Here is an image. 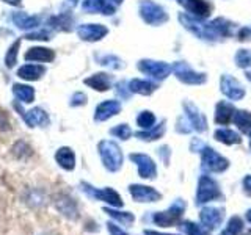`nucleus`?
I'll list each match as a JSON object with an SVG mask.
<instances>
[{
  "instance_id": "44",
  "label": "nucleus",
  "mask_w": 251,
  "mask_h": 235,
  "mask_svg": "<svg viewBox=\"0 0 251 235\" xmlns=\"http://www.w3.org/2000/svg\"><path fill=\"white\" fill-rule=\"evenodd\" d=\"M176 130H177L179 133H190V132L193 130L192 124H190V121L187 119V116H185V115H184V116H180L179 119H177V122H176Z\"/></svg>"
},
{
  "instance_id": "7",
  "label": "nucleus",
  "mask_w": 251,
  "mask_h": 235,
  "mask_svg": "<svg viewBox=\"0 0 251 235\" xmlns=\"http://www.w3.org/2000/svg\"><path fill=\"white\" fill-rule=\"evenodd\" d=\"M179 21L180 24L190 31V33H193L196 38L200 39H206V41H217V39H220L215 31L210 28L209 24H204L202 19H198V18H193V16L190 14H184L180 13L179 14Z\"/></svg>"
},
{
  "instance_id": "58",
  "label": "nucleus",
  "mask_w": 251,
  "mask_h": 235,
  "mask_svg": "<svg viewBox=\"0 0 251 235\" xmlns=\"http://www.w3.org/2000/svg\"><path fill=\"white\" fill-rule=\"evenodd\" d=\"M71 3H77V0H69Z\"/></svg>"
},
{
  "instance_id": "42",
  "label": "nucleus",
  "mask_w": 251,
  "mask_h": 235,
  "mask_svg": "<svg viewBox=\"0 0 251 235\" xmlns=\"http://www.w3.org/2000/svg\"><path fill=\"white\" fill-rule=\"evenodd\" d=\"M18 47H19V43H14L10 50H8L6 57H5V61H6V66L8 68H13L16 65V61H18Z\"/></svg>"
},
{
  "instance_id": "23",
  "label": "nucleus",
  "mask_w": 251,
  "mask_h": 235,
  "mask_svg": "<svg viewBox=\"0 0 251 235\" xmlns=\"http://www.w3.org/2000/svg\"><path fill=\"white\" fill-rule=\"evenodd\" d=\"M235 113V108L231 102L220 100L215 105V124L218 125H227L232 122V118Z\"/></svg>"
},
{
  "instance_id": "27",
  "label": "nucleus",
  "mask_w": 251,
  "mask_h": 235,
  "mask_svg": "<svg viewBox=\"0 0 251 235\" xmlns=\"http://www.w3.org/2000/svg\"><path fill=\"white\" fill-rule=\"evenodd\" d=\"M127 86L130 93L141 94V96H149V94H152L157 90V83L151 80H141V78H133V80L129 82Z\"/></svg>"
},
{
  "instance_id": "47",
  "label": "nucleus",
  "mask_w": 251,
  "mask_h": 235,
  "mask_svg": "<svg viewBox=\"0 0 251 235\" xmlns=\"http://www.w3.org/2000/svg\"><path fill=\"white\" fill-rule=\"evenodd\" d=\"M11 129L10 118H8L6 112H0V132H6Z\"/></svg>"
},
{
  "instance_id": "52",
  "label": "nucleus",
  "mask_w": 251,
  "mask_h": 235,
  "mask_svg": "<svg viewBox=\"0 0 251 235\" xmlns=\"http://www.w3.org/2000/svg\"><path fill=\"white\" fill-rule=\"evenodd\" d=\"M245 221L251 226V209L247 210V213H245Z\"/></svg>"
},
{
  "instance_id": "5",
  "label": "nucleus",
  "mask_w": 251,
  "mask_h": 235,
  "mask_svg": "<svg viewBox=\"0 0 251 235\" xmlns=\"http://www.w3.org/2000/svg\"><path fill=\"white\" fill-rule=\"evenodd\" d=\"M223 193L220 184L214 177L209 174H202L198 179V187H196V194H195V204L196 206H204V204L215 202V201H223Z\"/></svg>"
},
{
  "instance_id": "34",
  "label": "nucleus",
  "mask_w": 251,
  "mask_h": 235,
  "mask_svg": "<svg viewBox=\"0 0 251 235\" xmlns=\"http://www.w3.org/2000/svg\"><path fill=\"white\" fill-rule=\"evenodd\" d=\"M13 94L22 104H30V102L35 100V90L28 85H14Z\"/></svg>"
},
{
  "instance_id": "56",
  "label": "nucleus",
  "mask_w": 251,
  "mask_h": 235,
  "mask_svg": "<svg viewBox=\"0 0 251 235\" xmlns=\"http://www.w3.org/2000/svg\"><path fill=\"white\" fill-rule=\"evenodd\" d=\"M248 138H250V149H251V130L248 132Z\"/></svg>"
},
{
  "instance_id": "19",
  "label": "nucleus",
  "mask_w": 251,
  "mask_h": 235,
  "mask_svg": "<svg viewBox=\"0 0 251 235\" xmlns=\"http://www.w3.org/2000/svg\"><path fill=\"white\" fill-rule=\"evenodd\" d=\"M121 102L120 100H104L100 102V104L96 107V110H94V121L96 122H105L108 121L110 118L116 116L118 113L121 112Z\"/></svg>"
},
{
  "instance_id": "17",
  "label": "nucleus",
  "mask_w": 251,
  "mask_h": 235,
  "mask_svg": "<svg viewBox=\"0 0 251 235\" xmlns=\"http://www.w3.org/2000/svg\"><path fill=\"white\" fill-rule=\"evenodd\" d=\"M53 160L57 163V166L66 172H73L77 166V157L73 147L61 146L53 154Z\"/></svg>"
},
{
  "instance_id": "48",
  "label": "nucleus",
  "mask_w": 251,
  "mask_h": 235,
  "mask_svg": "<svg viewBox=\"0 0 251 235\" xmlns=\"http://www.w3.org/2000/svg\"><path fill=\"white\" fill-rule=\"evenodd\" d=\"M237 38L240 41H247V39H251V27H243L239 30Z\"/></svg>"
},
{
  "instance_id": "21",
  "label": "nucleus",
  "mask_w": 251,
  "mask_h": 235,
  "mask_svg": "<svg viewBox=\"0 0 251 235\" xmlns=\"http://www.w3.org/2000/svg\"><path fill=\"white\" fill-rule=\"evenodd\" d=\"M107 33H108V28L100 25V24H83V25L77 28L78 38L88 43L99 41V39H102Z\"/></svg>"
},
{
  "instance_id": "50",
  "label": "nucleus",
  "mask_w": 251,
  "mask_h": 235,
  "mask_svg": "<svg viewBox=\"0 0 251 235\" xmlns=\"http://www.w3.org/2000/svg\"><path fill=\"white\" fill-rule=\"evenodd\" d=\"M28 39H44V41H47V39H49V33H46V31H39V33H30Z\"/></svg>"
},
{
  "instance_id": "15",
  "label": "nucleus",
  "mask_w": 251,
  "mask_h": 235,
  "mask_svg": "<svg viewBox=\"0 0 251 235\" xmlns=\"http://www.w3.org/2000/svg\"><path fill=\"white\" fill-rule=\"evenodd\" d=\"M22 202L25 204L30 210H44L47 206H49L50 201H49V196H47V193L43 190V188L31 187L24 191Z\"/></svg>"
},
{
  "instance_id": "3",
  "label": "nucleus",
  "mask_w": 251,
  "mask_h": 235,
  "mask_svg": "<svg viewBox=\"0 0 251 235\" xmlns=\"http://www.w3.org/2000/svg\"><path fill=\"white\" fill-rule=\"evenodd\" d=\"M98 154L99 159L108 172H120L124 164V154L121 151L120 144L113 140H102L98 143Z\"/></svg>"
},
{
  "instance_id": "14",
  "label": "nucleus",
  "mask_w": 251,
  "mask_h": 235,
  "mask_svg": "<svg viewBox=\"0 0 251 235\" xmlns=\"http://www.w3.org/2000/svg\"><path fill=\"white\" fill-rule=\"evenodd\" d=\"M138 69L143 74L155 78V80H165L170 74L173 68L165 61H154V60H141L138 63Z\"/></svg>"
},
{
  "instance_id": "25",
  "label": "nucleus",
  "mask_w": 251,
  "mask_h": 235,
  "mask_svg": "<svg viewBox=\"0 0 251 235\" xmlns=\"http://www.w3.org/2000/svg\"><path fill=\"white\" fill-rule=\"evenodd\" d=\"M165 132H167V121H160L159 124H155L152 125L151 129H148V130H140L135 133V137L141 141H155V140H160L163 135H165Z\"/></svg>"
},
{
  "instance_id": "53",
  "label": "nucleus",
  "mask_w": 251,
  "mask_h": 235,
  "mask_svg": "<svg viewBox=\"0 0 251 235\" xmlns=\"http://www.w3.org/2000/svg\"><path fill=\"white\" fill-rule=\"evenodd\" d=\"M5 2H8V3H11V5H16V3H19L21 0H5Z\"/></svg>"
},
{
  "instance_id": "51",
  "label": "nucleus",
  "mask_w": 251,
  "mask_h": 235,
  "mask_svg": "<svg viewBox=\"0 0 251 235\" xmlns=\"http://www.w3.org/2000/svg\"><path fill=\"white\" fill-rule=\"evenodd\" d=\"M143 235H179V234H167V232H159L155 229H143Z\"/></svg>"
},
{
  "instance_id": "45",
  "label": "nucleus",
  "mask_w": 251,
  "mask_h": 235,
  "mask_svg": "<svg viewBox=\"0 0 251 235\" xmlns=\"http://www.w3.org/2000/svg\"><path fill=\"white\" fill-rule=\"evenodd\" d=\"M71 107H82L86 104V96L83 93H74V96L71 97Z\"/></svg>"
},
{
  "instance_id": "22",
  "label": "nucleus",
  "mask_w": 251,
  "mask_h": 235,
  "mask_svg": "<svg viewBox=\"0 0 251 235\" xmlns=\"http://www.w3.org/2000/svg\"><path fill=\"white\" fill-rule=\"evenodd\" d=\"M102 212L112 219V221L118 223L120 226H123L124 229H127V227H132L133 223H135V215L132 213V212H127V210H123V209H115V207H108V206H104L102 207Z\"/></svg>"
},
{
  "instance_id": "40",
  "label": "nucleus",
  "mask_w": 251,
  "mask_h": 235,
  "mask_svg": "<svg viewBox=\"0 0 251 235\" xmlns=\"http://www.w3.org/2000/svg\"><path fill=\"white\" fill-rule=\"evenodd\" d=\"M235 65L240 69H247L251 68V49H239L235 53Z\"/></svg>"
},
{
  "instance_id": "28",
  "label": "nucleus",
  "mask_w": 251,
  "mask_h": 235,
  "mask_svg": "<svg viewBox=\"0 0 251 235\" xmlns=\"http://www.w3.org/2000/svg\"><path fill=\"white\" fill-rule=\"evenodd\" d=\"M85 83L96 91H107V90H110V86H112V77L108 74L99 72V74H94L86 78Z\"/></svg>"
},
{
  "instance_id": "36",
  "label": "nucleus",
  "mask_w": 251,
  "mask_h": 235,
  "mask_svg": "<svg viewBox=\"0 0 251 235\" xmlns=\"http://www.w3.org/2000/svg\"><path fill=\"white\" fill-rule=\"evenodd\" d=\"M177 227L182 231L184 235H210V231L206 229L201 223H193V221H180Z\"/></svg>"
},
{
  "instance_id": "30",
  "label": "nucleus",
  "mask_w": 251,
  "mask_h": 235,
  "mask_svg": "<svg viewBox=\"0 0 251 235\" xmlns=\"http://www.w3.org/2000/svg\"><path fill=\"white\" fill-rule=\"evenodd\" d=\"M210 28L215 31V35L218 38H226V36H231L234 33V24L226 21L223 18H217L212 22H209Z\"/></svg>"
},
{
  "instance_id": "35",
  "label": "nucleus",
  "mask_w": 251,
  "mask_h": 235,
  "mask_svg": "<svg viewBox=\"0 0 251 235\" xmlns=\"http://www.w3.org/2000/svg\"><path fill=\"white\" fill-rule=\"evenodd\" d=\"M44 74V68L39 65H24L19 70L18 75L24 80H38Z\"/></svg>"
},
{
  "instance_id": "33",
  "label": "nucleus",
  "mask_w": 251,
  "mask_h": 235,
  "mask_svg": "<svg viewBox=\"0 0 251 235\" xmlns=\"http://www.w3.org/2000/svg\"><path fill=\"white\" fill-rule=\"evenodd\" d=\"M232 124L242 133H248L251 130V112H248V110H235Z\"/></svg>"
},
{
  "instance_id": "39",
  "label": "nucleus",
  "mask_w": 251,
  "mask_h": 235,
  "mask_svg": "<svg viewBox=\"0 0 251 235\" xmlns=\"http://www.w3.org/2000/svg\"><path fill=\"white\" fill-rule=\"evenodd\" d=\"M110 135H112L113 138L121 140V141H127L133 135V132H132L129 124H118V125H115V127L110 129Z\"/></svg>"
},
{
  "instance_id": "1",
  "label": "nucleus",
  "mask_w": 251,
  "mask_h": 235,
  "mask_svg": "<svg viewBox=\"0 0 251 235\" xmlns=\"http://www.w3.org/2000/svg\"><path fill=\"white\" fill-rule=\"evenodd\" d=\"M78 191L83 196H86L91 201L102 202L108 207H115V209H123L124 207V201L123 196L118 193L113 187H94L86 180H80L78 182Z\"/></svg>"
},
{
  "instance_id": "31",
  "label": "nucleus",
  "mask_w": 251,
  "mask_h": 235,
  "mask_svg": "<svg viewBox=\"0 0 251 235\" xmlns=\"http://www.w3.org/2000/svg\"><path fill=\"white\" fill-rule=\"evenodd\" d=\"M11 154L16 160L19 162H25L28 160L31 155H33V149H31V146L27 143V141L24 140H18L16 143L11 146Z\"/></svg>"
},
{
  "instance_id": "6",
  "label": "nucleus",
  "mask_w": 251,
  "mask_h": 235,
  "mask_svg": "<svg viewBox=\"0 0 251 235\" xmlns=\"http://www.w3.org/2000/svg\"><path fill=\"white\" fill-rule=\"evenodd\" d=\"M201 154V168L209 174H222L229 168V160L218 154L214 147L204 146Z\"/></svg>"
},
{
  "instance_id": "16",
  "label": "nucleus",
  "mask_w": 251,
  "mask_h": 235,
  "mask_svg": "<svg viewBox=\"0 0 251 235\" xmlns=\"http://www.w3.org/2000/svg\"><path fill=\"white\" fill-rule=\"evenodd\" d=\"M220 90H222V93L227 99H231L234 102L242 100L247 94L245 88H243L242 83L237 80V78H234L227 74L222 75V78H220Z\"/></svg>"
},
{
  "instance_id": "24",
  "label": "nucleus",
  "mask_w": 251,
  "mask_h": 235,
  "mask_svg": "<svg viewBox=\"0 0 251 235\" xmlns=\"http://www.w3.org/2000/svg\"><path fill=\"white\" fill-rule=\"evenodd\" d=\"M83 11L86 13H100V14H113L115 13V5L110 2V0H85L83 5Z\"/></svg>"
},
{
  "instance_id": "49",
  "label": "nucleus",
  "mask_w": 251,
  "mask_h": 235,
  "mask_svg": "<svg viewBox=\"0 0 251 235\" xmlns=\"http://www.w3.org/2000/svg\"><path fill=\"white\" fill-rule=\"evenodd\" d=\"M242 187H243V193L247 196H251V174L245 176L242 180Z\"/></svg>"
},
{
  "instance_id": "43",
  "label": "nucleus",
  "mask_w": 251,
  "mask_h": 235,
  "mask_svg": "<svg viewBox=\"0 0 251 235\" xmlns=\"http://www.w3.org/2000/svg\"><path fill=\"white\" fill-rule=\"evenodd\" d=\"M105 227H107V232H108V235H130V234H127L126 232V229L123 226H120L118 223H115V221H107L105 223Z\"/></svg>"
},
{
  "instance_id": "26",
  "label": "nucleus",
  "mask_w": 251,
  "mask_h": 235,
  "mask_svg": "<svg viewBox=\"0 0 251 235\" xmlns=\"http://www.w3.org/2000/svg\"><path fill=\"white\" fill-rule=\"evenodd\" d=\"M214 138L218 141V143H223L226 146H232V144H240L242 143L240 133H237L232 129H227V127L217 129L215 133H214Z\"/></svg>"
},
{
  "instance_id": "37",
  "label": "nucleus",
  "mask_w": 251,
  "mask_h": 235,
  "mask_svg": "<svg viewBox=\"0 0 251 235\" xmlns=\"http://www.w3.org/2000/svg\"><path fill=\"white\" fill-rule=\"evenodd\" d=\"M13 21L19 28H35L39 24V19L36 18V16H28L27 13H22V11L16 13Z\"/></svg>"
},
{
  "instance_id": "9",
  "label": "nucleus",
  "mask_w": 251,
  "mask_h": 235,
  "mask_svg": "<svg viewBox=\"0 0 251 235\" xmlns=\"http://www.w3.org/2000/svg\"><path fill=\"white\" fill-rule=\"evenodd\" d=\"M127 191L133 202L138 204H154L162 199V193L155 190L154 187L143 185V184H130L127 187Z\"/></svg>"
},
{
  "instance_id": "11",
  "label": "nucleus",
  "mask_w": 251,
  "mask_h": 235,
  "mask_svg": "<svg viewBox=\"0 0 251 235\" xmlns=\"http://www.w3.org/2000/svg\"><path fill=\"white\" fill-rule=\"evenodd\" d=\"M225 213L226 212L222 207L206 206L200 210V223L212 232V231L218 229V227L225 223V216H226Z\"/></svg>"
},
{
  "instance_id": "2",
  "label": "nucleus",
  "mask_w": 251,
  "mask_h": 235,
  "mask_svg": "<svg viewBox=\"0 0 251 235\" xmlns=\"http://www.w3.org/2000/svg\"><path fill=\"white\" fill-rule=\"evenodd\" d=\"M187 210V202L184 199H176L167 210L149 212V215L143 218L145 223H152L159 227H176L182 221V215Z\"/></svg>"
},
{
  "instance_id": "10",
  "label": "nucleus",
  "mask_w": 251,
  "mask_h": 235,
  "mask_svg": "<svg viewBox=\"0 0 251 235\" xmlns=\"http://www.w3.org/2000/svg\"><path fill=\"white\" fill-rule=\"evenodd\" d=\"M129 160L137 166V172L141 179L154 180L157 177V164L148 154L132 152L129 154Z\"/></svg>"
},
{
  "instance_id": "8",
  "label": "nucleus",
  "mask_w": 251,
  "mask_h": 235,
  "mask_svg": "<svg viewBox=\"0 0 251 235\" xmlns=\"http://www.w3.org/2000/svg\"><path fill=\"white\" fill-rule=\"evenodd\" d=\"M140 16L149 25H162L168 21V14L163 8L152 2V0H143L140 2Z\"/></svg>"
},
{
  "instance_id": "18",
  "label": "nucleus",
  "mask_w": 251,
  "mask_h": 235,
  "mask_svg": "<svg viewBox=\"0 0 251 235\" xmlns=\"http://www.w3.org/2000/svg\"><path fill=\"white\" fill-rule=\"evenodd\" d=\"M182 107H184L185 116H187V119L190 121L193 130H196V132H204V130L207 129V119H206V116L201 113V110L196 107L193 102L185 100L184 104H182Z\"/></svg>"
},
{
  "instance_id": "13",
  "label": "nucleus",
  "mask_w": 251,
  "mask_h": 235,
  "mask_svg": "<svg viewBox=\"0 0 251 235\" xmlns=\"http://www.w3.org/2000/svg\"><path fill=\"white\" fill-rule=\"evenodd\" d=\"M171 68H173L175 75L177 77V80H180L182 83H187V85H202L207 78L206 74L196 72V70H193L185 61H177Z\"/></svg>"
},
{
  "instance_id": "38",
  "label": "nucleus",
  "mask_w": 251,
  "mask_h": 235,
  "mask_svg": "<svg viewBox=\"0 0 251 235\" xmlns=\"http://www.w3.org/2000/svg\"><path fill=\"white\" fill-rule=\"evenodd\" d=\"M155 121H157L155 115L152 112H149V110H143V112H140L137 116V125L141 130L151 129L152 125H155Z\"/></svg>"
},
{
  "instance_id": "32",
  "label": "nucleus",
  "mask_w": 251,
  "mask_h": 235,
  "mask_svg": "<svg viewBox=\"0 0 251 235\" xmlns=\"http://www.w3.org/2000/svg\"><path fill=\"white\" fill-rule=\"evenodd\" d=\"M243 231H245V221H243V218L239 215H234L227 219L225 229L218 235H242Z\"/></svg>"
},
{
  "instance_id": "4",
  "label": "nucleus",
  "mask_w": 251,
  "mask_h": 235,
  "mask_svg": "<svg viewBox=\"0 0 251 235\" xmlns=\"http://www.w3.org/2000/svg\"><path fill=\"white\" fill-rule=\"evenodd\" d=\"M50 204L55 212L69 223H77L80 219V206L78 201L68 191H58L52 196Z\"/></svg>"
},
{
  "instance_id": "46",
  "label": "nucleus",
  "mask_w": 251,
  "mask_h": 235,
  "mask_svg": "<svg viewBox=\"0 0 251 235\" xmlns=\"http://www.w3.org/2000/svg\"><path fill=\"white\" fill-rule=\"evenodd\" d=\"M157 154L160 155V159L163 162L165 166H168L170 164V155H171V151H170V147L168 146H162L159 151H157Z\"/></svg>"
},
{
  "instance_id": "57",
  "label": "nucleus",
  "mask_w": 251,
  "mask_h": 235,
  "mask_svg": "<svg viewBox=\"0 0 251 235\" xmlns=\"http://www.w3.org/2000/svg\"><path fill=\"white\" fill-rule=\"evenodd\" d=\"M110 2H113V3H121L123 0H110Z\"/></svg>"
},
{
  "instance_id": "54",
  "label": "nucleus",
  "mask_w": 251,
  "mask_h": 235,
  "mask_svg": "<svg viewBox=\"0 0 251 235\" xmlns=\"http://www.w3.org/2000/svg\"><path fill=\"white\" fill-rule=\"evenodd\" d=\"M245 75H247V78H248V80L251 82V70H248V72H247Z\"/></svg>"
},
{
  "instance_id": "41",
  "label": "nucleus",
  "mask_w": 251,
  "mask_h": 235,
  "mask_svg": "<svg viewBox=\"0 0 251 235\" xmlns=\"http://www.w3.org/2000/svg\"><path fill=\"white\" fill-rule=\"evenodd\" d=\"M100 65H104V66H110L112 69H121L124 65H123V61L115 57V55H105V57H102L100 58Z\"/></svg>"
},
{
  "instance_id": "29",
  "label": "nucleus",
  "mask_w": 251,
  "mask_h": 235,
  "mask_svg": "<svg viewBox=\"0 0 251 235\" xmlns=\"http://www.w3.org/2000/svg\"><path fill=\"white\" fill-rule=\"evenodd\" d=\"M55 57V53L47 49V47H31V49L25 53V58L28 61H36V63H49Z\"/></svg>"
},
{
  "instance_id": "55",
  "label": "nucleus",
  "mask_w": 251,
  "mask_h": 235,
  "mask_svg": "<svg viewBox=\"0 0 251 235\" xmlns=\"http://www.w3.org/2000/svg\"><path fill=\"white\" fill-rule=\"evenodd\" d=\"M38 235H53L52 232H41V234H38Z\"/></svg>"
},
{
  "instance_id": "20",
  "label": "nucleus",
  "mask_w": 251,
  "mask_h": 235,
  "mask_svg": "<svg viewBox=\"0 0 251 235\" xmlns=\"http://www.w3.org/2000/svg\"><path fill=\"white\" fill-rule=\"evenodd\" d=\"M177 3L180 6H184V10L188 11L187 14H190L193 18H198V19L209 18L212 11L210 3H207L206 0H177Z\"/></svg>"
},
{
  "instance_id": "12",
  "label": "nucleus",
  "mask_w": 251,
  "mask_h": 235,
  "mask_svg": "<svg viewBox=\"0 0 251 235\" xmlns=\"http://www.w3.org/2000/svg\"><path fill=\"white\" fill-rule=\"evenodd\" d=\"M14 108L19 112V116L24 119L27 127L33 129V127H47L50 124V118L47 115L43 108H33L30 112H25L19 104L14 102Z\"/></svg>"
}]
</instances>
